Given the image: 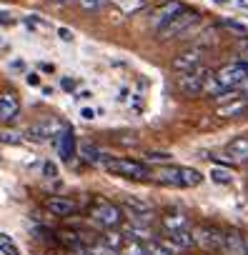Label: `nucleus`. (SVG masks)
Returning a JSON list of instances; mask_svg holds the SVG:
<instances>
[{
  "label": "nucleus",
  "instance_id": "nucleus-1",
  "mask_svg": "<svg viewBox=\"0 0 248 255\" xmlns=\"http://www.w3.org/2000/svg\"><path fill=\"white\" fill-rule=\"evenodd\" d=\"M151 178L158 185H166V188H196L203 180V175L198 170L183 168V165H163V168L153 170Z\"/></svg>",
  "mask_w": 248,
  "mask_h": 255
},
{
  "label": "nucleus",
  "instance_id": "nucleus-2",
  "mask_svg": "<svg viewBox=\"0 0 248 255\" xmlns=\"http://www.w3.org/2000/svg\"><path fill=\"white\" fill-rule=\"evenodd\" d=\"M103 168L110 173V175H118V178H128V180H151V170L146 163L141 160H131V158H105L103 160Z\"/></svg>",
  "mask_w": 248,
  "mask_h": 255
},
{
  "label": "nucleus",
  "instance_id": "nucleus-3",
  "mask_svg": "<svg viewBox=\"0 0 248 255\" xmlns=\"http://www.w3.org/2000/svg\"><path fill=\"white\" fill-rule=\"evenodd\" d=\"M90 218L100 228H115L123 220V210H120V205H115V203H110L105 198H98L93 203V208H90Z\"/></svg>",
  "mask_w": 248,
  "mask_h": 255
},
{
  "label": "nucleus",
  "instance_id": "nucleus-4",
  "mask_svg": "<svg viewBox=\"0 0 248 255\" xmlns=\"http://www.w3.org/2000/svg\"><path fill=\"white\" fill-rule=\"evenodd\" d=\"M193 23H198V13L196 10H181L166 28H161L158 30V38L161 40H171V38H178V35H183V33H188V28L193 25Z\"/></svg>",
  "mask_w": 248,
  "mask_h": 255
},
{
  "label": "nucleus",
  "instance_id": "nucleus-5",
  "mask_svg": "<svg viewBox=\"0 0 248 255\" xmlns=\"http://www.w3.org/2000/svg\"><path fill=\"white\" fill-rule=\"evenodd\" d=\"M216 75V80L226 88V90H233V88H238V85H243L246 80H248V65H243V63H231V65H223L218 73H213Z\"/></svg>",
  "mask_w": 248,
  "mask_h": 255
},
{
  "label": "nucleus",
  "instance_id": "nucleus-6",
  "mask_svg": "<svg viewBox=\"0 0 248 255\" xmlns=\"http://www.w3.org/2000/svg\"><path fill=\"white\" fill-rule=\"evenodd\" d=\"M191 238H193V245L203 248V250H221V243H223V233L213 225H198L191 230Z\"/></svg>",
  "mask_w": 248,
  "mask_h": 255
},
{
  "label": "nucleus",
  "instance_id": "nucleus-7",
  "mask_svg": "<svg viewBox=\"0 0 248 255\" xmlns=\"http://www.w3.org/2000/svg\"><path fill=\"white\" fill-rule=\"evenodd\" d=\"M201 63H203V50H201V48H188V50L178 53V55L171 60V68H173L176 73L186 75V73L198 70V68H201Z\"/></svg>",
  "mask_w": 248,
  "mask_h": 255
},
{
  "label": "nucleus",
  "instance_id": "nucleus-8",
  "mask_svg": "<svg viewBox=\"0 0 248 255\" xmlns=\"http://www.w3.org/2000/svg\"><path fill=\"white\" fill-rule=\"evenodd\" d=\"M206 78H208V70H203V68H198V70H193V73H186V75L178 78V90H181L186 98H198V95H203V83H206Z\"/></svg>",
  "mask_w": 248,
  "mask_h": 255
},
{
  "label": "nucleus",
  "instance_id": "nucleus-9",
  "mask_svg": "<svg viewBox=\"0 0 248 255\" xmlns=\"http://www.w3.org/2000/svg\"><path fill=\"white\" fill-rule=\"evenodd\" d=\"M181 10H183V5H181V3H163V5L151 15V28L158 33V30H161V28H166V25H168V23L181 13Z\"/></svg>",
  "mask_w": 248,
  "mask_h": 255
},
{
  "label": "nucleus",
  "instance_id": "nucleus-10",
  "mask_svg": "<svg viewBox=\"0 0 248 255\" xmlns=\"http://www.w3.org/2000/svg\"><path fill=\"white\" fill-rule=\"evenodd\" d=\"M43 208L50 213V215H58V218H68L78 210V203L70 200V198H63V195H53L43 203Z\"/></svg>",
  "mask_w": 248,
  "mask_h": 255
},
{
  "label": "nucleus",
  "instance_id": "nucleus-11",
  "mask_svg": "<svg viewBox=\"0 0 248 255\" xmlns=\"http://www.w3.org/2000/svg\"><path fill=\"white\" fill-rule=\"evenodd\" d=\"M18 110H20V100H18V95H15L13 90H5L3 95H0V120H3V123L15 120Z\"/></svg>",
  "mask_w": 248,
  "mask_h": 255
},
{
  "label": "nucleus",
  "instance_id": "nucleus-12",
  "mask_svg": "<svg viewBox=\"0 0 248 255\" xmlns=\"http://www.w3.org/2000/svg\"><path fill=\"white\" fill-rule=\"evenodd\" d=\"M226 158L233 163H248V138L241 135L226 145Z\"/></svg>",
  "mask_w": 248,
  "mask_h": 255
},
{
  "label": "nucleus",
  "instance_id": "nucleus-13",
  "mask_svg": "<svg viewBox=\"0 0 248 255\" xmlns=\"http://www.w3.org/2000/svg\"><path fill=\"white\" fill-rule=\"evenodd\" d=\"M161 228L166 233H178V230H191V223L183 213H168L161 218Z\"/></svg>",
  "mask_w": 248,
  "mask_h": 255
},
{
  "label": "nucleus",
  "instance_id": "nucleus-14",
  "mask_svg": "<svg viewBox=\"0 0 248 255\" xmlns=\"http://www.w3.org/2000/svg\"><path fill=\"white\" fill-rule=\"evenodd\" d=\"M246 110H248V98H233L231 103L218 105V108H216V115H221V118H238V115H243Z\"/></svg>",
  "mask_w": 248,
  "mask_h": 255
},
{
  "label": "nucleus",
  "instance_id": "nucleus-15",
  "mask_svg": "<svg viewBox=\"0 0 248 255\" xmlns=\"http://www.w3.org/2000/svg\"><path fill=\"white\" fill-rule=\"evenodd\" d=\"M221 250H223L226 255H243V235H241L238 230H228V233H223Z\"/></svg>",
  "mask_w": 248,
  "mask_h": 255
},
{
  "label": "nucleus",
  "instance_id": "nucleus-16",
  "mask_svg": "<svg viewBox=\"0 0 248 255\" xmlns=\"http://www.w3.org/2000/svg\"><path fill=\"white\" fill-rule=\"evenodd\" d=\"M166 243L178 253V250H188L193 245V238H191V230H178V233H166Z\"/></svg>",
  "mask_w": 248,
  "mask_h": 255
},
{
  "label": "nucleus",
  "instance_id": "nucleus-17",
  "mask_svg": "<svg viewBox=\"0 0 248 255\" xmlns=\"http://www.w3.org/2000/svg\"><path fill=\"white\" fill-rule=\"evenodd\" d=\"M110 3L123 13V15H136L148 8V0H110Z\"/></svg>",
  "mask_w": 248,
  "mask_h": 255
},
{
  "label": "nucleus",
  "instance_id": "nucleus-18",
  "mask_svg": "<svg viewBox=\"0 0 248 255\" xmlns=\"http://www.w3.org/2000/svg\"><path fill=\"white\" fill-rule=\"evenodd\" d=\"M30 133H35V138H50V135H58L60 133V120H43L38 125L30 128Z\"/></svg>",
  "mask_w": 248,
  "mask_h": 255
},
{
  "label": "nucleus",
  "instance_id": "nucleus-19",
  "mask_svg": "<svg viewBox=\"0 0 248 255\" xmlns=\"http://www.w3.org/2000/svg\"><path fill=\"white\" fill-rule=\"evenodd\" d=\"M75 148H78V143H75V135L68 130V133H63L60 135V140H58V153H60V158L63 160H70L73 155H75Z\"/></svg>",
  "mask_w": 248,
  "mask_h": 255
},
{
  "label": "nucleus",
  "instance_id": "nucleus-20",
  "mask_svg": "<svg viewBox=\"0 0 248 255\" xmlns=\"http://www.w3.org/2000/svg\"><path fill=\"white\" fill-rule=\"evenodd\" d=\"M146 255H176V250L166 240H148L146 243Z\"/></svg>",
  "mask_w": 248,
  "mask_h": 255
},
{
  "label": "nucleus",
  "instance_id": "nucleus-21",
  "mask_svg": "<svg viewBox=\"0 0 248 255\" xmlns=\"http://www.w3.org/2000/svg\"><path fill=\"white\" fill-rule=\"evenodd\" d=\"M123 243H126V238H123V233H115V230H108L103 235V248H108L110 253H118L123 248Z\"/></svg>",
  "mask_w": 248,
  "mask_h": 255
},
{
  "label": "nucleus",
  "instance_id": "nucleus-22",
  "mask_svg": "<svg viewBox=\"0 0 248 255\" xmlns=\"http://www.w3.org/2000/svg\"><path fill=\"white\" fill-rule=\"evenodd\" d=\"M80 155H83L85 160H90V163H98V165H103V160L108 158V155L100 153L95 145H80Z\"/></svg>",
  "mask_w": 248,
  "mask_h": 255
},
{
  "label": "nucleus",
  "instance_id": "nucleus-23",
  "mask_svg": "<svg viewBox=\"0 0 248 255\" xmlns=\"http://www.w3.org/2000/svg\"><path fill=\"white\" fill-rule=\"evenodd\" d=\"M118 255H146V243L126 240V243H123V248L118 250Z\"/></svg>",
  "mask_w": 248,
  "mask_h": 255
},
{
  "label": "nucleus",
  "instance_id": "nucleus-24",
  "mask_svg": "<svg viewBox=\"0 0 248 255\" xmlns=\"http://www.w3.org/2000/svg\"><path fill=\"white\" fill-rule=\"evenodd\" d=\"M211 180L218 183V185H228V183H233V173L228 168H213L211 170Z\"/></svg>",
  "mask_w": 248,
  "mask_h": 255
},
{
  "label": "nucleus",
  "instance_id": "nucleus-25",
  "mask_svg": "<svg viewBox=\"0 0 248 255\" xmlns=\"http://www.w3.org/2000/svg\"><path fill=\"white\" fill-rule=\"evenodd\" d=\"M73 255H115L108 248H98V245H83V248H73Z\"/></svg>",
  "mask_w": 248,
  "mask_h": 255
},
{
  "label": "nucleus",
  "instance_id": "nucleus-26",
  "mask_svg": "<svg viewBox=\"0 0 248 255\" xmlns=\"http://www.w3.org/2000/svg\"><path fill=\"white\" fill-rule=\"evenodd\" d=\"M78 3H80V8H83L85 13H95V10L105 8L110 0H78Z\"/></svg>",
  "mask_w": 248,
  "mask_h": 255
},
{
  "label": "nucleus",
  "instance_id": "nucleus-27",
  "mask_svg": "<svg viewBox=\"0 0 248 255\" xmlns=\"http://www.w3.org/2000/svg\"><path fill=\"white\" fill-rule=\"evenodd\" d=\"M221 25H223L226 30H233L236 35H243V38H246V33H248L243 23H238V20H231V18H226V20H221Z\"/></svg>",
  "mask_w": 248,
  "mask_h": 255
},
{
  "label": "nucleus",
  "instance_id": "nucleus-28",
  "mask_svg": "<svg viewBox=\"0 0 248 255\" xmlns=\"http://www.w3.org/2000/svg\"><path fill=\"white\" fill-rule=\"evenodd\" d=\"M0 253H5V255H20V250L8 238H3V235H0Z\"/></svg>",
  "mask_w": 248,
  "mask_h": 255
},
{
  "label": "nucleus",
  "instance_id": "nucleus-29",
  "mask_svg": "<svg viewBox=\"0 0 248 255\" xmlns=\"http://www.w3.org/2000/svg\"><path fill=\"white\" fill-rule=\"evenodd\" d=\"M236 53H238L241 63H243V65H248V38H241V43H238Z\"/></svg>",
  "mask_w": 248,
  "mask_h": 255
},
{
  "label": "nucleus",
  "instance_id": "nucleus-30",
  "mask_svg": "<svg viewBox=\"0 0 248 255\" xmlns=\"http://www.w3.org/2000/svg\"><path fill=\"white\" fill-rule=\"evenodd\" d=\"M146 160H161V163H168V160H171V155H168V153H148V155H146Z\"/></svg>",
  "mask_w": 248,
  "mask_h": 255
},
{
  "label": "nucleus",
  "instance_id": "nucleus-31",
  "mask_svg": "<svg viewBox=\"0 0 248 255\" xmlns=\"http://www.w3.org/2000/svg\"><path fill=\"white\" fill-rule=\"evenodd\" d=\"M43 173H45V178H55V175H58V168H55L53 163H45V165H43Z\"/></svg>",
  "mask_w": 248,
  "mask_h": 255
},
{
  "label": "nucleus",
  "instance_id": "nucleus-32",
  "mask_svg": "<svg viewBox=\"0 0 248 255\" xmlns=\"http://www.w3.org/2000/svg\"><path fill=\"white\" fill-rule=\"evenodd\" d=\"M58 35H60L63 40H73V33H70L68 28H60V30H58Z\"/></svg>",
  "mask_w": 248,
  "mask_h": 255
},
{
  "label": "nucleus",
  "instance_id": "nucleus-33",
  "mask_svg": "<svg viewBox=\"0 0 248 255\" xmlns=\"http://www.w3.org/2000/svg\"><path fill=\"white\" fill-rule=\"evenodd\" d=\"M80 115H83L85 120H93V118H95V113H93L90 108H83V110H80Z\"/></svg>",
  "mask_w": 248,
  "mask_h": 255
},
{
  "label": "nucleus",
  "instance_id": "nucleus-34",
  "mask_svg": "<svg viewBox=\"0 0 248 255\" xmlns=\"http://www.w3.org/2000/svg\"><path fill=\"white\" fill-rule=\"evenodd\" d=\"M243 255H248V235H243Z\"/></svg>",
  "mask_w": 248,
  "mask_h": 255
},
{
  "label": "nucleus",
  "instance_id": "nucleus-35",
  "mask_svg": "<svg viewBox=\"0 0 248 255\" xmlns=\"http://www.w3.org/2000/svg\"><path fill=\"white\" fill-rule=\"evenodd\" d=\"M50 3H70V0H50Z\"/></svg>",
  "mask_w": 248,
  "mask_h": 255
},
{
  "label": "nucleus",
  "instance_id": "nucleus-36",
  "mask_svg": "<svg viewBox=\"0 0 248 255\" xmlns=\"http://www.w3.org/2000/svg\"><path fill=\"white\" fill-rule=\"evenodd\" d=\"M216 3H228V0H216Z\"/></svg>",
  "mask_w": 248,
  "mask_h": 255
}]
</instances>
